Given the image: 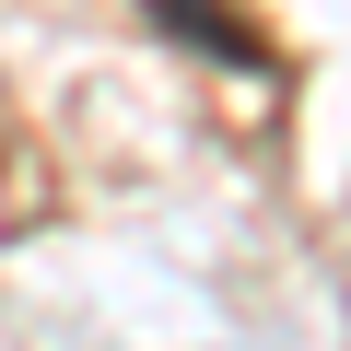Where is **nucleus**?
Returning a JSON list of instances; mask_svg holds the SVG:
<instances>
[{
	"mask_svg": "<svg viewBox=\"0 0 351 351\" xmlns=\"http://www.w3.org/2000/svg\"><path fill=\"white\" fill-rule=\"evenodd\" d=\"M152 24L188 36V47H211L223 71H269V47H258V24L234 12V0H152Z\"/></svg>",
	"mask_w": 351,
	"mask_h": 351,
	"instance_id": "nucleus-1",
	"label": "nucleus"
}]
</instances>
